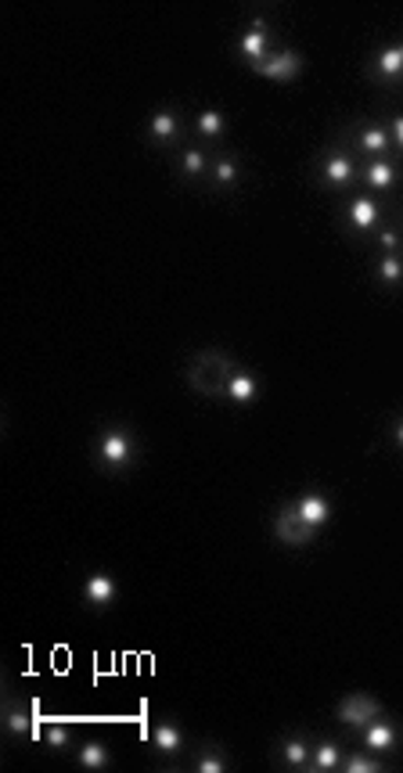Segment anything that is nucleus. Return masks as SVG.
<instances>
[{
  "label": "nucleus",
  "instance_id": "1",
  "mask_svg": "<svg viewBox=\"0 0 403 773\" xmlns=\"http://www.w3.org/2000/svg\"><path fill=\"white\" fill-rule=\"evenodd\" d=\"M393 216V205L382 194H371V191H353V194H342V202L336 209V223L339 231L350 237L353 245H371L374 231Z\"/></svg>",
  "mask_w": 403,
  "mask_h": 773
},
{
  "label": "nucleus",
  "instance_id": "2",
  "mask_svg": "<svg viewBox=\"0 0 403 773\" xmlns=\"http://www.w3.org/2000/svg\"><path fill=\"white\" fill-rule=\"evenodd\" d=\"M314 184L328 194H353L360 188V155L339 134L314 155Z\"/></svg>",
  "mask_w": 403,
  "mask_h": 773
},
{
  "label": "nucleus",
  "instance_id": "3",
  "mask_svg": "<svg viewBox=\"0 0 403 773\" xmlns=\"http://www.w3.org/2000/svg\"><path fill=\"white\" fill-rule=\"evenodd\" d=\"M94 460L102 464L105 475H116V479L130 475L141 460V443H137L134 428L123 421H105L94 435Z\"/></svg>",
  "mask_w": 403,
  "mask_h": 773
},
{
  "label": "nucleus",
  "instance_id": "4",
  "mask_svg": "<svg viewBox=\"0 0 403 773\" xmlns=\"http://www.w3.org/2000/svg\"><path fill=\"white\" fill-rule=\"evenodd\" d=\"M234 360L224 349H194L184 363V382L194 396L205 400H227V382L234 371Z\"/></svg>",
  "mask_w": 403,
  "mask_h": 773
},
{
  "label": "nucleus",
  "instance_id": "5",
  "mask_svg": "<svg viewBox=\"0 0 403 773\" xmlns=\"http://www.w3.org/2000/svg\"><path fill=\"white\" fill-rule=\"evenodd\" d=\"M339 137L360 155V159H400L393 134H389V126L382 119H364V116L350 119L342 126Z\"/></svg>",
  "mask_w": 403,
  "mask_h": 773
},
{
  "label": "nucleus",
  "instance_id": "6",
  "mask_svg": "<svg viewBox=\"0 0 403 773\" xmlns=\"http://www.w3.org/2000/svg\"><path fill=\"white\" fill-rule=\"evenodd\" d=\"M145 140L156 151L173 155L191 140V123L184 119L180 105H159L151 116L145 119Z\"/></svg>",
  "mask_w": 403,
  "mask_h": 773
},
{
  "label": "nucleus",
  "instance_id": "7",
  "mask_svg": "<svg viewBox=\"0 0 403 773\" xmlns=\"http://www.w3.org/2000/svg\"><path fill=\"white\" fill-rule=\"evenodd\" d=\"M40 723L36 720V701L30 698H22L15 695V687H4V734L8 741H15V744H25V741H33L40 738Z\"/></svg>",
  "mask_w": 403,
  "mask_h": 773
},
{
  "label": "nucleus",
  "instance_id": "8",
  "mask_svg": "<svg viewBox=\"0 0 403 773\" xmlns=\"http://www.w3.org/2000/svg\"><path fill=\"white\" fill-rule=\"evenodd\" d=\"M364 76L374 83V87H385V91L403 87V36L368 54Z\"/></svg>",
  "mask_w": 403,
  "mask_h": 773
},
{
  "label": "nucleus",
  "instance_id": "9",
  "mask_svg": "<svg viewBox=\"0 0 403 773\" xmlns=\"http://www.w3.org/2000/svg\"><path fill=\"white\" fill-rule=\"evenodd\" d=\"M274 51V30H271V19L267 15H256L253 22L245 25L242 36L234 40V59H238L248 73L267 59V54Z\"/></svg>",
  "mask_w": 403,
  "mask_h": 773
},
{
  "label": "nucleus",
  "instance_id": "10",
  "mask_svg": "<svg viewBox=\"0 0 403 773\" xmlns=\"http://www.w3.org/2000/svg\"><path fill=\"white\" fill-rule=\"evenodd\" d=\"M271 532L274 540L288 547V551H303V547H310L317 540V532L307 526V518L299 515L296 500H285L282 508L274 511V522H271Z\"/></svg>",
  "mask_w": 403,
  "mask_h": 773
},
{
  "label": "nucleus",
  "instance_id": "11",
  "mask_svg": "<svg viewBox=\"0 0 403 773\" xmlns=\"http://www.w3.org/2000/svg\"><path fill=\"white\" fill-rule=\"evenodd\" d=\"M382 712H385V706L368 691H350L336 701V723L342 730H353V734H360L371 720H379Z\"/></svg>",
  "mask_w": 403,
  "mask_h": 773
},
{
  "label": "nucleus",
  "instance_id": "12",
  "mask_svg": "<svg viewBox=\"0 0 403 773\" xmlns=\"http://www.w3.org/2000/svg\"><path fill=\"white\" fill-rule=\"evenodd\" d=\"M314 741L307 730H285L277 734L274 744V766L277 770H291V773H310V759H314Z\"/></svg>",
  "mask_w": 403,
  "mask_h": 773
},
{
  "label": "nucleus",
  "instance_id": "13",
  "mask_svg": "<svg viewBox=\"0 0 403 773\" xmlns=\"http://www.w3.org/2000/svg\"><path fill=\"white\" fill-rule=\"evenodd\" d=\"M210 159L213 151L199 145V140H188L184 148L173 151V173L184 188H210Z\"/></svg>",
  "mask_w": 403,
  "mask_h": 773
},
{
  "label": "nucleus",
  "instance_id": "14",
  "mask_svg": "<svg viewBox=\"0 0 403 773\" xmlns=\"http://www.w3.org/2000/svg\"><path fill=\"white\" fill-rule=\"evenodd\" d=\"M403 184V162L400 159H360V191L371 194H396Z\"/></svg>",
  "mask_w": 403,
  "mask_h": 773
},
{
  "label": "nucleus",
  "instance_id": "15",
  "mask_svg": "<svg viewBox=\"0 0 403 773\" xmlns=\"http://www.w3.org/2000/svg\"><path fill=\"white\" fill-rule=\"evenodd\" d=\"M245 184V159L234 148H213L210 159V191L234 194Z\"/></svg>",
  "mask_w": 403,
  "mask_h": 773
},
{
  "label": "nucleus",
  "instance_id": "16",
  "mask_svg": "<svg viewBox=\"0 0 403 773\" xmlns=\"http://www.w3.org/2000/svg\"><path fill=\"white\" fill-rule=\"evenodd\" d=\"M253 73L259 80H271V83H291L307 73V59H303V51H296V47H274Z\"/></svg>",
  "mask_w": 403,
  "mask_h": 773
},
{
  "label": "nucleus",
  "instance_id": "17",
  "mask_svg": "<svg viewBox=\"0 0 403 773\" xmlns=\"http://www.w3.org/2000/svg\"><path fill=\"white\" fill-rule=\"evenodd\" d=\"M400 741H403V727L389 712H382L379 720H371L364 730H360V749H368V752L382 755V759L393 755L400 749Z\"/></svg>",
  "mask_w": 403,
  "mask_h": 773
},
{
  "label": "nucleus",
  "instance_id": "18",
  "mask_svg": "<svg viewBox=\"0 0 403 773\" xmlns=\"http://www.w3.org/2000/svg\"><path fill=\"white\" fill-rule=\"evenodd\" d=\"M148 738H151V749H156V755L166 759V763L188 755V734H184V727L173 720V716H159V720L151 723Z\"/></svg>",
  "mask_w": 403,
  "mask_h": 773
},
{
  "label": "nucleus",
  "instance_id": "19",
  "mask_svg": "<svg viewBox=\"0 0 403 773\" xmlns=\"http://www.w3.org/2000/svg\"><path fill=\"white\" fill-rule=\"evenodd\" d=\"M79 601H83V608H91V612H108L119 601L116 575L113 572H91L87 580H83Z\"/></svg>",
  "mask_w": 403,
  "mask_h": 773
},
{
  "label": "nucleus",
  "instance_id": "20",
  "mask_svg": "<svg viewBox=\"0 0 403 773\" xmlns=\"http://www.w3.org/2000/svg\"><path fill=\"white\" fill-rule=\"evenodd\" d=\"M231 130V123H227V112H220V108H202L199 116L191 119V140H199V145L205 148H224V137Z\"/></svg>",
  "mask_w": 403,
  "mask_h": 773
},
{
  "label": "nucleus",
  "instance_id": "21",
  "mask_svg": "<svg viewBox=\"0 0 403 773\" xmlns=\"http://www.w3.org/2000/svg\"><path fill=\"white\" fill-rule=\"evenodd\" d=\"M371 280H374V288L385 295L403 292V252H374Z\"/></svg>",
  "mask_w": 403,
  "mask_h": 773
},
{
  "label": "nucleus",
  "instance_id": "22",
  "mask_svg": "<svg viewBox=\"0 0 403 773\" xmlns=\"http://www.w3.org/2000/svg\"><path fill=\"white\" fill-rule=\"evenodd\" d=\"M259 374L248 368V363H234V371H231V382H227V400L231 406H253L259 400Z\"/></svg>",
  "mask_w": 403,
  "mask_h": 773
},
{
  "label": "nucleus",
  "instance_id": "23",
  "mask_svg": "<svg viewBox=\"0 0 403 773\" xmlns=\"http://www.w3.org/2000/svg\"><path fill=\"white\" fill-rule=\"evenodd\" d=\"M296 508H299L303 518H307V526L317 532V537H321V532L331 526V500H328V494H321V489H307V494H299Z\"/></svg>",
  "mask_w": 403,
  "mask_h": 773
},
{
  "label": "nucleus",
  "instance_id": "24",
  "mask_svg": "<svg viewBox=\"0 0 403 773\" xmlns=\"http://www.w3.org/2000/svg\"><path fill=\"white\" fill-rule=\"evenodd\" d=\"M188 770L191 773H227L231 770V755H227L224 744L202 741V744H194V752L188 759Z\"/></svg>",
  "mask_w": 403,
  "mask_h": 773
},
{
  "label": "nucleus",
  "instance_id": "25",
  "mask_svg": "<svg viewBox=\"0 0 403 773\" xmlns=\"http://www.w3.org/2000/svg\"><path fill=\"white\" fill-rule=\"evenodd\" d=\"M76 763H79V770L105 773L108 766L116 763L113 744H108L105 738H87V741H79V749H76Z\"/></svg>",
  "mask_w": 403,
  "mask_h": 773
},
{
  "label": "nucleus",
  "instance_id": "26",
  "mask_svg": "<svg viewBox=\"0 0 403 773\" xmlns=\"http://www.w3.org/2000/svg\"><path fill=\"white\" fill-rule=\"evenodd\" d=\"M342 741L336 738H317L314 741V759H310V773H336L342 766Z\"/></svg>",
  "mask_w": 403,
  "mask_h": 773
},
{
  "label": "nucleus",
  "instance_id": "27",
  "mask_svg": "<svg viewBox=\"0 0 403 773\" xmlns=\"http://www.w3.org/2000/svg\"><path fill=\"white\" fill-rule=\"evenodd\" d=\"M389 763H382V755H374L368 749H360V752H346L342 755V766L339 773H385Z\"/></svg>",
  "mask_w": 403,
  "mask_h": 773
},
{
  "label": "nucleus",
  "instance_id": "28",
  "mask_svg": "<svg viewBox=\"0 0 403 773\" xmlns=\"http://www.w3.org/2000/svg\"><path fill=\"white\" fill-rule=\"evenodd\" d=\"M371 248L374 252H403V227L396 216H389L379 231L371 237Z\"/></svg>",
  "mask_w": 403,
  "mask_h": 773
},
{
  "label": "nucleus",
  "instance_id": "29",
  "mask_svg": "<svg viewBox=\"0 0 403 773\" xmlns=\"http://www.w3.org/2000/svg\"><path fill=\"white\" fill-rule=\"evenodd\" d=\"M40 738L47 741V749H68L73 744V723H65V720H47L44 727H40Z\"/></svg>",
  "mask_w": 403,
  "mask_h": 773
},
{
  "label": "nucleus",
  "instance_id": "30",
  "mask_svg": "<svg viewBox=\"0 0 403 773\" xmlns=\"http://www.w3.org/2000/svg\"><path fill=\"white\" fill-rule=\"evenodd\" d=\"M385 126H389V134H393L396 155L403 159V112H396V116H389V119H385Z\"/></svg>",
  "mask_w": 403,
  "mask_h": 773
},
{
  "label": "nucleus",
  "instance_id": "31",
  "mask_svg": "<svg viewBox=\"0 0 403 773\" xmlns=\"http://www.w3.org/2000/svg\"><path fill=\"white\" fill-rule=\"evenodd\" d=\"M389 440H393V446L403 454V411L393 414V421H389Z\"/></svg>",
  "mask_w": 403,
  "mask_h": 773
},
{
  "label": "nucleus",
  "instance_id": "32",
  "mask_svg": "<svg viewBox=\"0 0 403 773\" xmlns=\"http://www.w3.org/2000/svg\"><path fill=\"white\" fill-rule=\"evenodd\" d=\"M393 216L400 220V227H403V202H400V205H393Z\"/></svg>",
  "mask_w": 403,
  "mask_h": 773
}]
</instances>
